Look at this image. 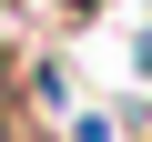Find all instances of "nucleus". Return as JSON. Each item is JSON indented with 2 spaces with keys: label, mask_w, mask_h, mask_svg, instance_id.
Wrapping results in <instances>:
<instances>
[{
  "label": "nucleus",
  "mask_w": 152,
  "mask_h": 142,
  "mask_svg": "<svg viewBox=\"0 0 152 142\" xmlns=\"http://www.w3.org/2000/svg\"><path fill=\"white\" fill-rule=\"evenodd\" d=\"M61 10H71V20H91V10H102V0H61Z\"/></svg>",
  "instance_id": "obj_1"
}]
</instances>
